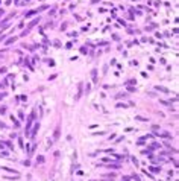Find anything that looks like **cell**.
<instances>
[{
  "mask_svg": "<svg viewBox=\"0 0 179 181\" xmlns=\"http://www.w3.org/2000/svg\"><path fill=\"white\" fill-rule=\"evenodd\" d=\"M155 88H156V90H158V91H163V93H168V90H167V88H165V87H159V85H156V87H155Z\"/></svg>",
  "mask_w": 179,
  "mask_h": 181,
  "instance_id": "cell-1",
  "label": "cell"
},
{
  "mask_svg": "<svg viewBox=\"0 0 179 181\" xmlns=\"http://www.w3.org/2000/svg\"><path fill=\"white\" fill-rule=\"evenodd\" d=\"M59 137V128H56V131H55V139H58Z\"/></svg>",
  "mask_w": 179,
  "mask_h": 181,
  "instance_id": "cell-2",
  "label": "cell"
},
{
  "mask_svg": "<svg viewBox=\"0 0 179 181\" xmlns=\"http://www.w3.org/2000/svg\"><path fill=\"white\" fill-rule=\"evenodd\" d=\"M14 41H15V38H11V40H8V43H6V44H11V43H14Z\"/></svg>",
  "mask_w": 179,
  "mask_h": 181,
  "instance_id": "cell-3",
  "label": "cell"
},
{
  "mask_svg": "<svg viewBox=\"0 0 179 181\" xmlns=\"http://www.w3.org/2000/svg\"><path fill=\"white\" fill-rule=\"evenodd\" d=\"M0 87H2V84H0Z\"/></svg>",
  "mask_w": 179,
  "mask_h": 181,
  "instance_id": "cell-4",
  "label": "cell"
}]
</instances>
